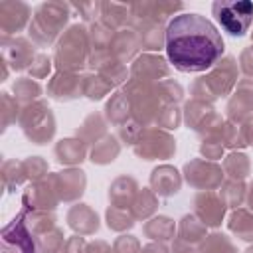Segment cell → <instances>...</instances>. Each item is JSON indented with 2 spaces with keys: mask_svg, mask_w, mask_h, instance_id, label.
I'll return each instance as SVG.
<instances>
[{
  "mask_svg": "<svg viewBox=\"0 0 253 253\" xmlns=\"http://www.w3.org/2000/svg\"><path fill=\"white\" fill-rule=\"evenodd\" d=\"M213 16L219 20L221 28L229 36H243L253 22V4L247 0H239V2L219 0L213 4Z\"/></svg>",
  "mask_w": 253,
  "mask_h": 253,
  "instance_id": "2",
  "label": "cell"
},
{
  "mask_svg": "<svg viewBox=\"0 0 253 253\" xmlns=\"http://www.w3.org/2000/svg\"><path fill=\"white\" fill-rule=\"evenodd\" d=\"M166 55L180 71H206L223 55V40L208 18L180 14L166 28Z\"/></svg>",
  "mask_w": 253,
  "mask_h": 253,
  "instance_id": "1",
  "label": "cell"
}]
</instances>
